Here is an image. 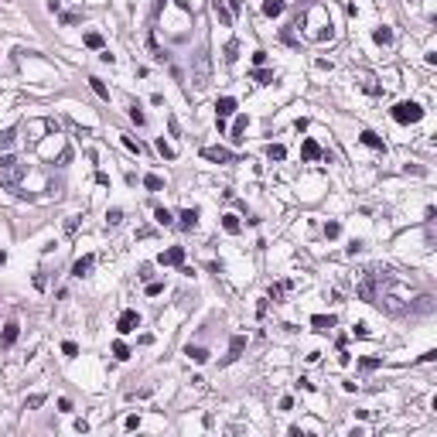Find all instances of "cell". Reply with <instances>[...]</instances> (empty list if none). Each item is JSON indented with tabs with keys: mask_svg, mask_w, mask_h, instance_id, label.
<instances>
[{
	"mask_svg": "<svg viewBox=\"0 0 437 437\" xmlns=\"http://www.w3.org/2000/svg\"><path fill=\"white\" fill-rule=\"evenodd\" d=\"M253 65L263 69V65H267V52H253Z\"/></svg>",
	"mask_w": 437,
	"mask_h": 437,
	"instance_id": "60d3db41",
	"label": "cell"
},
{
	"mask_svg": "<svg viewBox=\"0 0 437 437\" xmlns=\"http://www.w3.org/2000/svg\"><path fill=\"white\" fill-rule=\"evenodd\" d=\"M372 38H376V45H393V31L389 27H376Z\"/></svg>",
	"mask_w": 437,
	"mask_h": 437,
	"instance_id": "ffe728a7",
	"label": "cell"
},
{
	"mask_svg": "<svg viewBox=\"0 0 437 437\" xmlns=\"http://www.w3.org/2000/svg\"><path fill=\"white\" fill-rule=\"evenodd\" d=\"M222 229H225L229 236H239V232H243V222H239V216H222Z\"/></svg>",
	"mask_w": 437,
	"mask_h": 437,
	"instance_id": "9a60e30c",
	"label": "cell"
},
{
	"mask_svg": "<svg viewBox=\"0 0 437 437\" xmlns=\"http://www.w3.org/2000/svg\"><path fill=\"white\" fill-rule=\"evenodd\" d=\"M246 349V338L243 335H236L232 342H229V355H225V362H232V359H239V352Z\"/></svg>",
	"mask_w": 437,
	"mask_h": 437,
	"instance_id": "2e32d148",
	"label": "cell"
},
{
	"mask_svg": "<svg viewBox=\"0 0 437 437\" xmlns=\"http://www.w3.org/2000/svg\"><path fill=\"white\" fill-rule=\"evenodd\" d=\"M24 178V167L21 164H10V167H0V188H10L17 191V181Z\"/></svg>",
	"mask_w": 437,
	"mask_h": 437,
	"instance_id": "277c9868",
	"label": "cell"
},
{
	"mask_svg": "<svg viewBox=\"0 0 437 437\" xmlns=\"http://www.w3.org/2000/svg\"><path fill=\"white\" fill-rule=\"evenodd\" d=\"M89 85H92V92H96L99 99H109V89H106V82H103V79H96V75H92V79H89Z\"/></svg>",
	"mask_w": 437,
	"mask_h": 437,
	"instance_id": "44dd1931",
	"label": "cell"
},
{
	"mask_svg": "<svg viewBox=\"0 0 437 437\" xmlns=\"http://www.w3.org/2000/svg\"><path fill=\"white\" fill-rule=\"evenodd\" d=\"M403 171H407V174H417V178H424V174H427V167H420V164H407Z\"/></svg>",
	"mask_w": 437,
	"mask_h": 437,
	"instance_id": "ab89813d",
	"label": "cell"
},
{
	"mask_svg": "<svg viewBox=\"0 0 437 437\" xmlns=\"http://www.w3.org/2000/svg\"><path fill=\"white\" fill-rule=\"evenodd\" d=\"M41 403H45V393H34V396H27V400H24V410H38Z\"/></svg>",
	"mask_w": 437,
	"mask_h": 437,
	"instance_id": "4dcf8cb0",
	"label": "cell"
},
{
	"mask_svg": "<svg viewBox=\"0 0 437 437\" xmlns=\"http://www.w3.org/2000/svg\"><path fill=\"white\" fill-rule=\"evenodd\" d=\"M17 335H21V325H17V321L3 325V331H0V345H3V349H10V345L17 342Z\"/></svg>",
	"mask_w": 437,
	"mask_h": 437,
	"instance_id": "9c48e42d",
	"label": "cell"
},
{
	"mask_svg": "<svg viewBox=\"0 0 437 437\" xmlns=\"http://www.w3.org/2000/svg\"><path fill=\"white\" fill-rule=\"evenodd\" d=\"M10 164H17V157L14 154H0V167H10Z\"/></svg>",
	"mask_w": 437,
	"mask_h": 437,
	"instance_id": "ee69618b",
	"label": "cell"
},
{
	"mask_svg": "<svg viewBox=\"0 0 437 437\" xmlns=\"http://www.w3.org/2000/svg\"><path fill=\"white\" fill-rule=\"evenodd\" d=\"M14 140H17V134H14V130H3V134H0V147H3V150H7V147H14Z\"/></svg>",
	"mask_w": 437,
	"mask_h": 437,
	"instance_id": "836d02e7",
	"label": "cell"
},
{
	"mask_svg": "<svg viewBox=\"0 0 437 437\" xmlns=\"http://www.w3.org/2000/svg\"><path fill=\"white\" fill-rule=\"evenodd\" d=\"M263 14L267 17H280L284 14V0H263Z\"/></svg>",
	"mask_w": 437,
	"mask_h": 437,
	"instance_id": "d6986e66",
	"label": "cell"
},
{
	"mask_svg": "<svg viewBox=\"0 0 437 437\" xmlns=\"http://www.w3.org/2000/svg\"><path fill=\"white\" fill-rule=\"evenodd\" d=\"M352 335H355V338H369V325H365V321H359V325L352 328Z\"/></svg>",
	"mask_w": 437,
	"mask_h": 437,
	"instance_id": "f35d334b",
	"label": "cell"
},
{
	"mask_svg": "<svg viewBox=\"0 0 437 437\" xmlns=\"http://www.w3.org/2000/svg\"><path fill=\"white\" fill-rule=\"evenodd\" d=\"M246 116H236V123H232V140H243V134H246Z\"/></svg>",
	"mask_w": 437,
	"mask_h": 437,
	"instance_id": "7402d4cb",
	"label": "cell"
},
{
	"mask_svg": "<svg viewBox=\"0 0 437 437\" xmlns=\"http://www.w3.org/2000/svg\"><path fill=\"white\" fill-rule=\"evenodd\" d=\"M130 120H134L137 127H144V123H147V116L140 113V109H137V106H130Z\"/></svg>",
	"mask_w": 437,
	"mask_h": 437,
	"instance_id": "74e56055",
	"label": "cell"
},
{
	"mask_svg": "<svg viewBox=\"0 0 437 437\" xmlns=\"http://www.w3.org/2000/svg\"><path fill=\"white\" fill-rule=\"evenodd\" d=\"M154 218H157V225H171V222H174V216H171V212H167L164 205H161V209L154 212Z\"/></svg>",
	"mask_w": 437,
	"mask_h": 437,
	"instance_id": "f546056e",
	"label": "cell"
},
{
	"mask_svg": "<svg viewBox=\"0 0 437 437\" xmlns=\"http://www.w3.org/2000/svg\"><path fill=\"white\" fill-rule=\"evenodd\" d=\"M178 225H181V229H195V225H198V209H185V212L178 216Z\"/></svg>",
	"mask_w": 437,
	"mask_h": 437,
	"instance_id": "4fadbf2b",
	"label": "cell"
},
{
	"mask_svg": "<svg viewBox=\"0 0 437 437\" xmlns=\"http://www.w3.org/2000/svg\"><path fill=\"white\" fill-rule=\"evenodd\" d=\"M253 79H256L260 85H270V82H273V72H270V69H256V72H253Z\"/></svg>",
	"mask_w": 437,
	"mask_h": 437,
	"instance_id": "f1b7e54d",
	"label": "cell"
},
{
	"mask_svg": "<svg viewBox=\"0 0 437 437\" xmlns=\"http://www.w3.org/2000/svg\"><path fill=\"white\" fill-rule=\"evenodd\" d=\"M209 75H212V65H209V52H195V72H191V82H195V89H205V85H209Z\"/></svg>",
	"mask_w": 437,
	"mask_h": 437,
	"instance_id": "7a4b0ae2",
	"label": "cell"
},
{
	"mask_svg": "<svg viewBox=\"0 0 437 437\" xmlns=\"http://www.w3.org/2000/svg\"><path fill=\"white\" fill-rule=\"evenodd\" d=\"M85 45L96 48V52H103V34H99V31H89V34H85Z\"/></svg>",
	"mask_w": 437,
	"mask_h": 437,
	"instance_id": "603a6c76",
	"label": "cell"
},
{
	"mask_svg": "<svg viewBox=\"0 0 437 437\" xmlns=\"http://www.w3.org/2000/svg\"><path fill=\"white\" fill-rule=\"evenodd\" d=\"M3 263H7V253H3V249H0V267H3Z\"/></svg>",
	"mask_w": 437,
	"mask_h": 437,
	"instance_id": "681fc988",
	"label": "cell"
},
{
	"mask_svg": "<svg viewBox=\"0 0 437 437\" xmlns=\"http://www.w3.org/2000/svg\"><path fill=\"white\" fill-rule=\"evenodd\" d=\"M123 427H127V431H137V427H140V417H137V413H130V417H127V424H123Z\"/></svg>",
	"mask_w": 437,
	"mask_h": 437,
	"instance_id": "b9f144b4",
	"label": "cell"
},
{
	"mask_svg": "<svg viewBox=\"0 0 437 437\" xmlns=\"http://www.w3.org/2000/svg\"><path fill=\"white\" fill-rule=\"evenodd\" d=\"M325 236H328V239H338V236H342V225H338V222H325Z\"/></svg>",
	"mask_w": 437,
	"mask_h": 437,
	"instance_id": "d6a6232c",
	"label": "cell"
},
{
	"mask_svg": "<svg viewBox=\"0 0 437 437\" xmlns=\"http://www.w3.org/2000/svg\"><path fill=\"white\" fill-rule=\"evenodd\" d=\"M311 328L321 331V335L331 331V328H335V314H314V318H311Z\"/></svg>",
	"mask_w": 437,
	"mask_h": 437,
	"instance_id": "30bf717a",
	"label": "cell"
},
{
	"mask_svg": "<svg viewBox=\"0 0 437 437\" xmlns=\"http://www.w3.org/2000/svg\"><path fill=\"white\" fill-rule=\"evenodd\" d=\"M157 150H161V154H164L167 161H174V157H178V150H174V147H171V144H164V137L157 140Z\"/></svg>",
	"mask_w": 437,
	"mask_h": 437,
	"instance_id": "1f68e13d",
	"label": "cell"
},
{
	"mask_svg": "<svg viewBox=\"0 0 437 437\" xmlns=\"http://www.w3.org/2000/svg\"><path fill=\"white\" fill-rule=\"evenodd\" d=\"M113 355H116L120 362H123V359H130V345H127V342H113Z\"/></svg>",
	"mask_w": 437,
	"mask_h": 437,
	"instance_id": "d4e9b609",
	"label": "cell"
},
{
	"mask_svg": "<svg viewBox=\"0 0 437 437\" xmlns=\"http://www.w3.org/2000/svg\"><path fill=\"white\" fill-rule=\"evenodd\" d=\"M359 365H362L365 372H372V369H379V359H376V355H365V359H362Z\"/></svg>",
	"mask_w": 437,
	"mask_h": 437,
	"instance_id": "8d00e7d4",
	"label": "cell"
},
{
	"mask_svg": "<svg viewBox=\"0 0 437 437\" xmlns=\"http://www.w3.org/2000/svg\"><path fill=\"white\" fill-rule=\"evenodd\" d=\"M62 355H65V359H75V355H79V345H75V342H62Z\"/></svg>",
	"mask_w": 437,
	"mask_h": 437,
	"instance_id": "e575fe53",
	"label": "cell"
},
{
	"mask_svg": "<svg viewBox=\"0 0 437 437\" xmlns=\"http://www.w3.org/2000/svg\"><path fill=\"white\" fill-rule=\"evenodd\" d=\"M389 113H393V120H396V123H403V127H407V123H420V120H424V106H420V103H396Z\"/></svg>",
	"mask_w": 437,
	"mask_h": 437,
	"instance_id": "6da1fadb",
	"label": "cell"
},
{
	"mask_svg": "<svg viewBox=\"0 0 437 437\" xmlns=\"http://www.w3.org/2000/svg\"><path fill=\"white\" fill-rule=\"evenodd\" d=\"M232 113H236V99L232 96H222L216 103V120H229Z\"/></svg>",
	"mask_w": 437,
	"mask_h": 437,
	"instance_id": "ba28073f",
	"label": "cell"
},
{
	"mask_svg": "<svg viewBox=\"0 0 437 437\" xmlns=\"http://www.w3.org/2000/svg\"><path fill=\"white\" fill-rule=\"evenodd\" d=\"M236 58H239V41H236V38H232V41H229V45H225V62H229V65H232V62H236Z\"/></svg>",
	"mask_w": 437,
	"mask_h": 437,
	"instance_id": "cb8c5ba5",
	"label": "cell"
},
{
	"mask_svg": "<svg viewBox=\"0 0 437 437\" xmlns=\"http://www.w3.org/2000/svg\"><path fill=\"white\" fill-rule=\"evenodd\" d=\"M362 249H365V246H362V243H359V239H352V243H349V256H359Z\"/></svg>",
	"mask_w": 437,
	"mask_h": 437,
	"instance_id": "7bdbcfd3",
	"label": "cell"
},
{
	"mask_svg": "<svg viewBox=\"0 0 437 437\" xmlns=\"http://www.w3.org/2000/svg\"><path fill=\"white\" fill-rule=\"evenodd\" d=\"M161 291H164V284H147V294H150V297H157Z\"/></svg>",
	"mask_w": 437,
	"mask_h": 437,
	"instance_id": "bcb514c9",
	"label": "cell"
},
{
	"mask_svg": "<svg viewBox=\"0 0 437 437\" xmlns=\"http://www.w3.org/2000/svg\"><path fill=\"white\" fill-rule=\"evenodd\" d=\"M144 188H147V191H161V188H164V181H161L157 174H147V178H144Z\"/></svg>",
	"mask_w": 437,
	"mask_h": 437,
	"instance_id": "4316f807",
	"label": "cell"
},
{
	"mask_svg": "<svg viewBox=\"0 0 437 437\" xmlns=\"http://www.w3.org/2000/svg\"><path fill=\"white\" fill-rule=\"evenodd\" d=\"M365 147H372V150H386V144H382V137L379 134H372V130H362V137H359Z\"/></svg>",
	"mask_w": 437,
	"mask_h": 437,
	"instance_id": "5bb4252c",
	"label": "cell"
},
{
	"mask_svg": "<svg viewBox=\"0 0 437 437\" xmlns=\"http://www.w3.org/2000/svg\"><path fill=\"white\" fill-rule=\"evenodd\" d=\"M202 157L212 161V164H232V161H236V154L225 150V147H202Z\"/></svg>",
	"mask_w": 437,
	"mask_h": 437,
	"instance_id": "5b68a950",
	"label": "cell"
},
{
	"mask_svg": "<svg viewBox=\"0 0 437 437\" xmlns=\"http://www.w3.org/2000/svg\"><path fill=\"white\" fill-rule=\"evenodd\" d=\"M120 222H123V212H120V209H109V212H106V225H109V229H116Z\"/></svg>",
	"mask_w": 437,
	"mask_h": 437,
	"instance_id": "83f0119b",
	"label": "cell"
},
{
	"mask_svg": "<svg viewBox=\"0 0 437 437\" xmlns=\"http://www.w3.org/2000/svg\"><path fill=\"white\" fill-rule=\"evenodd\" d=\"M79 17H82V14H79V10H69V14H62V21H65V24H75V21H79Z\"/></svg>",
	"mask_w": 437,
	"mask_h": 437,
	"instance_id": "f6af8a7d",
	"label": "cell"
},
{
	"mask_svg": "<svg viewBox=\"0 0 437 437\" xmlns=\"http://www.w3.org/2000/svg\"><path fill=\"white\" fill-rule=\"evenodd\" d=\"M92 267H96V256H92V253L79 256V260L72 263V277H89V273H92Z\"/></svg>",
	"mask_w": 437,
	"mask_h": 437,
	"instance_id": "52a82bcc",
	"label": "cell"
},
{
	"mask_svg": "<svg viewBox=\"0 0 437 437\" xmlns=\"http://www.w3.org/2000/svg\"><path fill=\"white\" fill-rule=\"evenodd\" d=\"M157 263H161V267H181V263H185V246H171V249H164V253L157 256Z\"/></svg>",
	"mask_w": 437,
	"mask_h": 437,
	"instance_id": "8992f818",
	"label": "cell"
},
{
	"mask_svg": "<svg viewBox=\"0 0 437 437\" xmlns=\"http://www.w3.org/2000/svg\"><path fill=\"white\" fill-rule=\"evenodd\" d=\"M212 14L218 17V24H225V27L232 24V14H229V3L225 0H212Z\"/></svg>",
	"mask_w": 437,
	"mask_h": 437,
	"instance_id": "7c38bea8",
	"label": "cell"
},
{
	"mask_svg": "<svg viewBox=\"0 0 437 437\" xmlns=\"http://www.w3.org/2000/svg\"><path fill=\"white\" fill-rule=\"evenodd\" d=\"M321 154H325V150L318 147V140H311V137H307V140L300 144V157H304V161H318Z\"/></svg>",
	"mask_w": 437,
	"mask_h": 437,
	"instance_id": "8fae6325",
	"label": "cell"
},
{
	"mask_svg": "<svg viewBox=\"0 0 437 437\" xmlns=\"http://www.w3.org/2000/svg\"><path fill=\"white\" fill-rule=\"evenodd\" d=\"M185 355H188L191 362H209V349H202V345H188Z\"/></svg>",
	"mask_w": 437,
	"mask_h": 437,
	"instance_id": "e0dca14e",
	"label": "cell"
},
{
	"mask_svg": "<svg viewBox=\"0 0 437 437\" xmlns=\"http://www.w3.org/2000/svg\"><path fill=\"white\" fill-rule=\"evenodd\" d=\"M58 410H62V413H69V410H72V400H65V396H62V400H58Z\"/></svg>",
	"mask_w": 437,
	"mask_h": 437,
	"instance_id": "7dc6e473",
	"label": "cell"
},
{
	"mask_svg": "<svg viewBox=\"0 0 437 437\" xmlns=\"http://www.w3.org/2000/svg\"><path fill=\"white\" fill-rule=\"evenodd\" d=\"M123 147H127V150H134V154H144V144H140V140H134V137H123Z\"/></svg>",
	"mask_w": 437,
	"mask_h": 437,
	"instance_id": "d590c367",
	"label": "cell"
},
{
	"mask_svg": "<svg viewBox=\"0 0 437 437\" xmlns=\"http://www.w3.org/2000/svg\"><path fill=\"white\" fill-rule=\"evenodd\" d=\"M267 157H270V161H284V157H287V150H284L280 144H270V147H267Z\"/></svg>",
	"mask_w": 437,
	"mask_h": 437,
	"instance_id": "484cf974",
	"label": "cell"
},
{
	"mask_svg": "<svg viewBox=\"0 0 437 437\" xmlns=\"http://www.w3.org/2000/svg\"><path fill=\"white\" fill-rule=\"evenodd\" d=\"M137 328H140V314H137L134 307H127V311L116 318V331H120V335H130V331H137Z\"/></svg>",
	"mask_w": 437,
	"mask_h": 437,
	"instance_id": "3957f363",
	"label": "cell"
},
{
	"mask_svg": "<svg viewBox=\"0 0 437 437\" xmlns=\"http://www.w3.org/2000/svg\"><path fill=\"white\" fill-rule=\"evenodd\" d=\"M243 10V0H229V14H239Z\"/></svg>",
	"mask_w": 437,
	"mask_h": 437,
	"instance_id": "c3c4849f",
	"label": "cell"
},
{
	"mask_svg": "<svg viewBox=\"0 0 437 437\" xmlns=\"http://www.w3.org/2000/svg\"><path fill=\"white\" fill-rule=\"evenodd\" d=\"M294 284L291 280H284V284H273V287H270V294H267V297H270V300H284V297H287V291H291Z\"/></svg>",
	"mask_w": 437,
	"mask_h": 437,
	"instance_id": "ac0fdd59",
	"label": "cell"
}]
</instances>
